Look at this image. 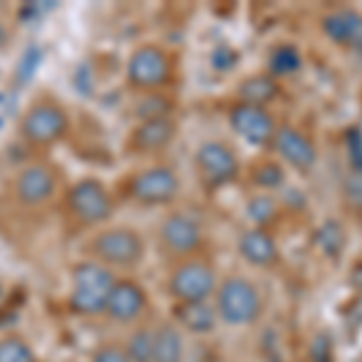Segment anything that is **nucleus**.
<instances>
[{"label": "nucleus", "instance_id": "nucleus-17", "mask_svg": "<svg viewBox=\"0 0 362 362\" xmlns=\"http://www.w3.org/2000/svg\"><path fill=\"white\" fill-rule=\"evenodd\" d=\"M321 34L338 49H360L362 46V13L355 8L329 10L319 22Z\"/></svg>", "mask_w": 362, "mask_h": 362}, {"label": "nucleus", "instance_id": "nucleus-25", "mask_svg": "<svg viewBox=\"0 0 362 362\" xmlns=\"http://www.w3.org/2000/svg\"><path fill=\"white\" fill-rule=\"evenodd\" d=\"M249 181L254 186H259L264 194H271V191L285 186V165L278 160H261L251 167L249 172Z\"/></svg>", "mask_w": 362, "mask_h": 362}, {"label": "nucleus", "instance_id": "nucleus-18", "mask_svg": "<svg viewBox=\"0 0 362 362\" xmlns=\"http://www.w3.org/2000/svg\"><path fill=\"white\" fill-rule=\"evenodd\" d=\"M174 321L189 336H213L220 326V317L213 302H194V305H174Z\"/></svg>", "mask_w": 362, "mask_h": 362}, {"label": "nucleus", "instance_id": "nucleus-14", "mask_svg": "<svg viewBox=\"0 0 362 362\" xmlns=\"http://www.w3.org/2000/svg\"><path fill=\"white\" fill-rule=\"evenodd\" d=\"M227 124L251 148H271L278 133V121L271 109L254 104L232 102L227 107Z\"/></svg>", "mask_w": 362, "mask_h": 362}, {"label": "nucleus", "instance_id": "nucleus-21", "mask_svg": "<svg viewBox=\"0 0 362 362\" xmlns=\"http://www.w3.org/2000/svg\"><path fill=\"white\" fill-rule=\"evenodd\" d=\"M302 66H305V54L300 51V46L295 44H278L271 49L268 54V70L273 78L283 80V78H290V75L300 73Z\"/></svg>", "mask_w": 362, "mask_h": 362}, {"label": "nucleus", "instance_id": "nucleus-30", "mask_svg": "<svg viewBox=\"0 0 362 362\" xmlns=\"http://www.w3.org/2000/svg\"><path fill=\"white\" fill-rule=\"evenodd\" d=\"M8 39H10V34H8V27H5L3 22H0V51H3L5 46H8Z\"/></svg>", "mask_w": 362, "mask_h": 362}, {"label": "nucleus", "instance_id": "nucleus-20", "mask_svg": "<svg viewBox=\"0 0 362 362\" xmlns=\"http://www.w3.org/2000/svg\"><path fill=\"white\" fill-rule=\"evenodd\" d=\"M153 362H186V334L177 321H160L155 326Z\"/></svg>", "mask_w": 362, "mask_h": 362}, {"label": "nucleus", "instance_id": "nucleus-2", "mask_svg": "<svg viewBox=\"0 0 362 362\" xmlns=\"http://www.w3.org/2000/svg\"><path fill=\"white\" fill-rule=\"evenodd\" d=\"M73 119L66 104L54 95L29 99L17 116V138L34 153H49L68 138Z\"/></svg>", "mask_w": 362, "mask_h": 362}, {"label": "nucleus", "instance_id": "nucleus-16", "mask_svg": "<svg viewBox=\"0 0 362 362\" xmlns=\"http://www.w3.org/2000/svg\"><path fill=\"white\" fill-rule=\"evenodd\" d=\"M237 254L244 264H249L251 268H261V271H271L283 259L278 239L273 237L271 230H261V227L242 230V235L237 237Z\"/></svg>", "mask_w": 362, "mask_h": 362}, {"label": "nucleus", "instance_id": "nucleus-9", "mask_svg": "<svg viewBox=\"0 0 362 362\" xmlns=\"http://www.w3.org/2000/svg\"><path fill=\"white\" fill-rule=\"evenodd\" d=\"M218 268L206 256L177 261L167 276V295L174 305H194V302H213L220 285Z\"/></svg>", "mask_w": 362, "mask_h": 362}, {"label": "nucleus", "instance_id": "nucleus-8", "mask_svg": "<svg viewBox=\"0 0 362 362\" xmlns=\"http://www.w3.org/2000/svg\"><path fill=\"white\" fill-rule=\"evenodd\" d=\"M213 305L220 324L232 326V329H247V326L259 324L266 309L261 288L247 276H227L220 280Z\"/></svg>", "mask_w": 362, "mask_h": 362}, {"label": "nucleus", "instance_id": "nucleus-1", "mask_svg": "<svg viewBox=\"0 0 362 362\" xmlns=\"http://www.w3.org/2000/svg\"><path fill=\"white\" fill-rule=\"evenodd\" d=\"M58 208L70 230L90 235V232L112 225L116 196L102 179L80 177L63 189Z\"/></svg>", "mask_w": 362, "mask_h": 362}, {"label": "nucleus", "instance_id": "nucleus-12", "mask_svg": "<svg viewBox=\"0 0 362 362\" xmlns=\"http://www.w3.org/2000/svg\"><path fill=\"white\" fill-rule=\"evenodd\" d=\"M177 136L179 124L174 114L148 116V119H138L136 126L128 131L124 150L136 157H157L172 148Z\"/></svg>", "mask_w": 362, "mask_h": 362}, {"label": "nucleus", "instance_id": "nucleus-13", "mask_svg": "<svg viewBox=\"0 0 362 362\" xmlns=\"http://www.w3.org/2000/svg\"><path fill=\"white\" fill-rule=\"evenodd\" d=\"M150 309H153V302H150L148 290L136 278L119 276L112 295H109L104 319H109L116 326H131L133 329L138 324H145Z\"/></svg>", "mask_w": 362, "mask_h": 362}, {"label": "nucleus", "instance_id": "nucleus-4", "mask_svg": "<svg viewBox=\"0 0 362 362\" xmlns=\"http://www.w3.org/2000/svg\"><path fill=\"white\" fill-rule=\"evenodd\" d=\"M63 174L51 160H29L15 169L8 181V198L17 210L39 213L61 201L63 194Z\"/></svg>", "mask_w": 362, "mask_h": 362}, {"label": "nucleus", "instance_id": "nucleus-27", "mask_svg": "<svg viewBox=\"0 0 362 362\" xmlns=\"http://www.w3.org/2000/svg\"><path fill=\"white\" fill-rule=\"evenodd\" d=\"M90 362H131L121 341H104L92 348Z\"/></svg>", "mask_w": 362, "mask_h": 362}, {"label": "nucleus", "instance_id": "nucleus-23", "mask_svg": "<svg viewBox=\"0 0 362 362\" xmlns=\"http://www.w3.org/2000/svg\"><path fill=\"white\" fill-rule=\"evenodd\" d=\"M247 215L251 220V227L271 230L280 220V203L273 194H259L247 203Z\"/></svg>", "mask_w": 362, "mask_h": 362}, {"label": "nucleus", "instance_id": "nucleus-19", "mask_svg": "<svg viewBox=\"0 0 362 362\" xmlns=\"http://www.w3.org/2000/svg\"><path fill=\"white\" fill-rule=\"evenodd\" d=\"M283 95V85L278 78H273L271 73H254L249 78H244L237 85L235 99L244 104H254V107H271L276 99Z\"/></svg>", "mask_w": 362, "mask_h": 362}, {"label": "nucleus", "instance_id": "nucleus-11", "mask_svg": "<svg viewBox=\"0 0 362 362\" xmlns=\"http://www.w3.org/2000/svg\"><path fill=\"white\" fill-rule=\"evenodd\" d=\"M194 172L203 191H223L242 177V160L227 140H203L194 153Z\"/></svg>", "mask_w": 362, "mask_h": 362}, {"label": "nucleus", "instance_id": "nucleus-6", "mask_svg": "<svg viewBox=\"0 0 362 362\" xmlns=\"http://www.w3.org/2000/svg\"><path fill=\"white\" fill-rule=\"evenodd\" d=\"M177 78V56L157 42L138 44L124 66L126 87L136 95H162Z\"/></svg>", "mask_w": 362, "mask_h": 362}, {"label": "nucleus", "instance_id": "nucleus-7", "mask_svg": "<svg viewBox=\"0 0 362 362\" xmlns=\"http://www.w3.org/2000/svg\"><path fill=\"white\" fill-rule=\"evenodd\" d=\"M119 191L138 208H169L181 196V174L169 162H150L128 174Z\"/></svg>", "mask_w": 362, "mask_h": 362}, {"label": "nucleus", "instance_id": "nucleus-10", "mask_svg": "<svg viewBox=\"0 0 362 362\" xmlns=\"http://www.w3.org/2000/svg\"><path fill=\"white\" fill-rule=\"evenodd\" d=\"M157 249L172 259V264L184 259H194V256H203V249L208 244L206 227L201 220L191 213H181V210H172L157 223L155 230Z\"/></svg>", "mask_w": 362, "mask_h": 362}, {"label": "nucleus", "instance_id": "nucleus-3", "mask_svg": "<svg viewBox=\"0 0 362 362\" xmlns=\"http://www.w3.org/2000/svg\"><path fill=\"white\" fill-rule=\"evenodd\" d=\"M83 259L97 261L114 273H133L148 256V242L140 230L131 225H107L85 237Z\"/></svg>", "mask_w": 362, "mask_h": 362}, {"label": "nucleus", "instance_id": "nucleus-5", "mask_svg": "<svg viewBox=\"0 0 362 362\" xmlns=\"http://www.w3.org/2000/svg\"><path fill=\"white\" fill-rule=\"evenodd\" d=\"M119 273L90 259H80L70 266V288L66 295V309L78 319H99L107 312Z\"/></svg>", "mask_w": 362, "mask_h": 362}, {"label": "nucleus", "instance_id": "nucleus-22", "mask_svg": "<svg viewBox=\"0 0 362 362\" xmlns=\"http://www.w3.org/2000/svg\"><path fill=\"white\" fill-rule=\"evenodd\" d=\"M124 348L131 362H153L155 355V326L138 324L124 341Z\"/></svg>", "mask_w": 362, "mask_h": 362}, {"label": "nucleus", "instance_id": "nucleus-26", "mask_svg": "<svg viewBox=\"0 0 362 362\" xmlns=\"http://www.w3.org/2000/svg\"><path fill=\"white\" fill-rule=\"evenodd\" d=\"M0 362H39L32 343L20 334L0 336Z\"/></svg>", "mask_w": 362, "mask_h": 362}, {"label": "nucleus", "instance_id": "nucleus-15", "mask_svg": "<svg viewBox=\"0 0 362 362\" xmlns=\"http://www.w3.org/2000/svg\"><path fill=\"white\" fill-rule=\"evenodd\" d=\"M271 150L278 155V160L285 167L295 169L300 174H309L319 162V148L314 138L297 126H278L276 140H273Z\"/></svg>", "mask_w": 362, "mask_h": 362}, {"label": "nucleus", "instance_id": "nucleus-29", "mask_svg": "<svg viewBox=\"0 0 362 362\" xmlns=\"http://www.w3.org/2000/svg\"><path fill=\"white\" fill-rule=\"evenodd\" d=\"M346 198L353 208L362 210V172H353L346 177Z\"/></svg>", "mask_w": 362, "mask_h": 362}, {"label": "nucleus", "instance_id": "nucleus-28", "mask_svg": "<svg viewBox=\"0 0 362 362\" xmlns=\"http://www.w3.org/2000/svg\"><path fill=\"white\" fill-rule=\"evenodd\" d=\"M309 348H312L309 355H312L314 362H331V358H334V343H331L329 334H319Z\"/></svg>", "mask_w": 362, "mask_h": 362}, {"label": "nucleus", "instance_id": "nucleus-31", "mask_svg": "<svg viewBox=\"0 0 362 362\" xmlns=\"http://www.w3.org/2000/svg\"><path fill=\"white\" fill-rule=\"evenodd\" d=\"M360 107H362V95H360Z\"/></svg>", "mask_w": 362, "mask_h": 362}, {"label": "nucleus", "instance_id": "nucleus-24", "mask_svg": "<svg viewBox=\"0 0 362 362\" xmlns=\"http://www.w3.org/2000/svg\"><path fill=\"white\" fill-rule=\"evenodd\" d=\"M314 244H317V249L324 256H329V259H338L348 244L346 227L338 223V220H326V223L317 230V235H314Z\"/></svg>", "mask_w": 362, "mask_h": 362}]
</instances>
